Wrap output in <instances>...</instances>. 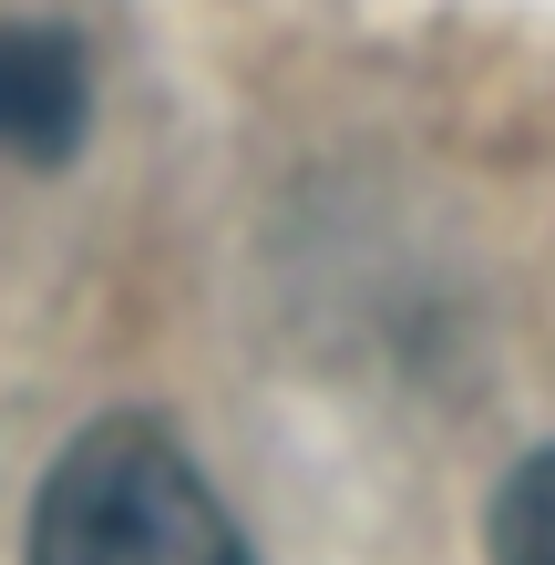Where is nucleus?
I'll return each mask as SVG.
<instances>
[{
    "mask_svg": "<svg viewBox=\"0 0 555 565\" xmlns=\"http://www.w3.org/2000/svg\"><path fill=\"white\" fill-rule=\"evenodd\" d=\"M31 565H247V545L175 431L114 412L31 493Z\"/></svg>",
    "mask_w": 555,
    "mask_h": 565,
    "instance_id": "nucleus-1",
    "label": "nucleus"
},
{
    "mask_svg": "<svg viewBox=\"0 0 555 565\" xmlns=\"http://www.w3.org/2000/svg\"><path fill=\"white\" fill-rule=\"evenodd\" d=\"M83 135V62L62 31H0V164H52Z\"/></svg>",
    "mask_w": 555,
    "mask_h": 565,
    "instance_id": "nucleus-2",
    "label": "nucleus"
},
{
    "mask_svg": "<svg viewBox=\"0 0 555 565\" xmlns=\"http://www.w3.org/2000/svg\"><path fill=\"white\" fill-rule=\"evenodd\" d=\"M494 555L504 565H555V452L514 462V483L494 504Z\"/></svg>",
    "mask_w": 555,
    "mask_h": 565,
    "instance_id": "nucleus-3",
    "label": "nucleus"
}]
</instances>
